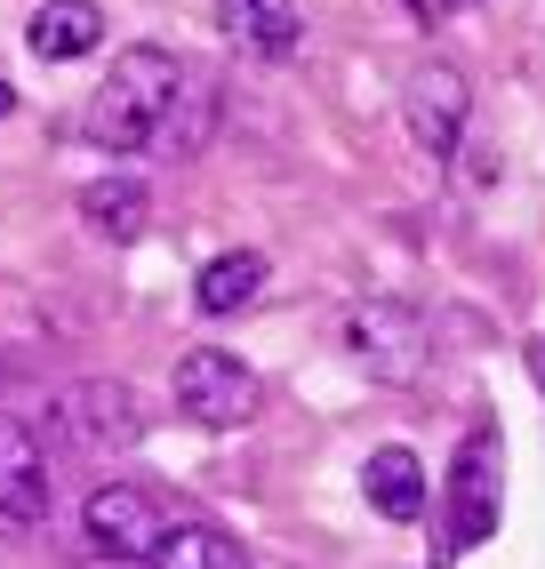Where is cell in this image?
<instances>
[{
    "instance_id": "cell-18",
    "label": "cell",
    "mask_w": 545,
    "mask_h": 569,
    "mask_svg": "<svg viewBox=\"0 0 545 569\" xmlns=\"http://www.w3.org/2000/svg\"><path fill=\"white\" fill-rule=\"evenodd\" d=\"M402 9H409V17H434V0H402Z\"/></svg>"
},
{
    "instance_id": "cell-8",
    "label": "cell",
    "mask_w": 545,
    "mask_h": 569,
    "mask_svg": "<svg viewBox=\"0 0 545 569\" xmlns=\"http://www.w3.org/2000/svg\"><path fill=\"white\" fill-rule=\"evenodd\" d=\"M497 538V433H465L449 473V553Z\"/></svg>"
},
{
    "instance_id": "cell-15",
    "label": "cell",
    "mask_w": 545,
    "mask_h": 569,
    "mask_svg": "<svg viewBox=\"0 0 545 569\" xmlns=\"http://www.w3.org/2000/svg\"><path fill=\"white\" fill-rule=\"evenodd\" d=\"M209 121H217V81L185 72V81H177V104H169V121H161V137H152V144H161L169 161H192V153L209 144Z\"/></svg>"
},
{
    "instance_id": "cell-16",
    "label": "cell",
    "mask_w": 545,
    "mask_h": 569,
    "mask_svg": "<svg viewBox=\"0 0 545 569\" xmlns=\"http://www.w3.org/2000/svg\"><path fill=\"white\" fill-rule=\"evenodd\" d=\"M522 361H529V377H537V393H545V337H529V346H522Z\"/></svg>"
},
{
    "instance_id": "cell-5",
    "label": "cell",
    "mask_w": 545,
    "mask_h": 569,
    "mask_svg": "<svg viewBox=\"0 0 545 569\" xmlns=\"http://www.w3.org/2000/svg\"><path fill=\"white\" fill-rule=\"evenodd\" d=\"M465 112H474V89H465V72L442 64V57H425L409 72V89H402V121H409V144L425 161H449L457 144H465Z\"/></svg>"
},
{
    "instance_id": "cell-1",
    "label": "cell",
    "mask_w": 545,
    "mask_h": 569,
    "mask_svg": "<svg viewBox=\"0 0 545 569\" xmlns=\"http://www.w3.org/2000/svg\"><path fill=\"white\" fill-rule=\"evenodd\" d=\"M177 81H185V64L169 49H152V41L121 49L112 72H105V89H97V104H89V137L105 153H145V144L161 137L169 104H177Z\"/></svg>"
},
{
    "instance_id": "cell-4",
    "label": "cell",
    "mask_w": 545,
    "mask_h": 569,
    "mask_svg": "<svg viewBox=\"0 0 545 569\" xmlns=\"http://www.w3.org/2000/svg\"><path fill=\"white\" fill-rule=\"evenodd\" d=\"M257 401H265V386H257V377L232 361V353L192 346V353L177 361V409L192 417V426L232 433V426H249V417H257Z\"/></svg>"
},
{
    "instance_id": "cell-17",
    "label": "cell",
    "mask_w": 545,
    "mask_h": 569,
    "mask_svg": "<svg viewBox=\"0 0 545 569\" xmlns=\"http://www.w3.org/2000/svg\"><path fill=\"white\" fill-rule=\"evenodd\" d=\"M9 112H17V89H9V81H0V121H9Z\"/></svg>"
},
{
    "instance_id": "cell-13",
    "label": "cell",
    "mask_w": 545,
    "mask_h": 569,
    "mask_svg": "<svg viewBox=\"0 0 545 569\" xmlns=\"http://www.w3.org/2000/svg\"><path fill=\"white\" fill-rule=\"evenodd\" d=\"M152 569H249L241 538H225L209 521H169L161 546H152Z\"/></svg>"
},
{
    "instance_id": "cell-6",
    "label": "cell",
    "mask_w": 545,
    "mask_h": 569,
    "mask_svg": "<svg viewBox=\"0 0 545 569\" xmlns=\"http://www.w3.org/2000/svg\"><path fill=\"white\" fill-rule=\"evenodd\" d=\"M81 529H89V546H97V553H112V561H152V546H161L169 513L152 506L137 481H105V489H89Z\"/></svg>"
},
{
    "instance_id": "cell-10",
    "label": "cell",
    "mask_w": 545,
    "mask_h": 569,
    "mask_svg": "<svg viewBox=\"0 0 545 569\" xmlns=\"http://www.w3.org/2000/svg\"><path fill=\"white\" fill-rule=\"evenodd\" d=\"M217 24H225V41H241L249 57H289L305 41L297 0H217Z\"/></svg>"
},
{
    "instance_id": "cell-7",
    "label": "cell",
    "mask_w": 545,
    "mask_h": 569,
    "mask_svg": "<svg viewBox=\"0 0 545 569\" xmlns=\"http://www.w3.org/2000/svg\"><path fill=\"white\" fill-rule=\"evenodd\" d=\"M57 506V481H49V449L24 417H0V521L9 529H41Z\"/></svg>"
},
{
    "instance_id": "cell-3",
    "label": "cell",
    "mask_w": 545,
    "mask_h": 569,
    "mask_svg": "<svg viewBox=\"0 0 545 569\" xmlns=\"http://www.w3.org/2000/svg\"><path fill=\"white\" fill-rule=\"evenodd\" d=\"M345 353H354L369 377H385V386H417L434 337H425L417 306H402V297H369V306L345 313Z\"/></svg>"
},
{
    "instance_id": "cell-12",
    "label": "cell",
    "mask_w": 545,
    "mask_h": 569,
    "mask_svg": "<svg viewBox=\"0 0 545 569\" xmlns=\"http://www.w3.org/2000/svg\"><path fill=\"white\" fill-rule=\"evenodd\" d=\"M361 489H369V506L385 521H417L425 513V466H417V449H377V458L361 466Z\"/></svg>"
},
{
    "instance_id": "cell-9",
    "label": "cell",
    "mask_w": 545,
    "mask_h": 569,
    "mask_svg": "<svg viewBox=\"0 0 545 569\" xmlns=\"http://www.w3.org/2000/svg\"><path fill=\"white\" fill-rule=\"evenodd\" d=\"M24 41L41 64H72V57H97L105 49V9L97 0H41L24 24Z\"/></svg>"
},
{
    "instance_id": "cell-14",
    "label": "cell",
    "mask_w": 545,
    "mask_h": 569,
    "mask_svg": "<svg viewBox=\"0 0 545 569\" xmlns=\"http://www.w3.org/2000/svg\"><path fill=\"white\" fill-rule=\"evenodd\" d=\"M257 289H265V257H257V249H225V257L201 264V281H192V306H201V313H241Z\"/></svg>"
},
{
    "instance_id": "cell-2",
    "label": "cell",
    "mask_w": 545,
    "mask_h": 569,
    "mask_svg": "<svg viewBox=\"0 0 545 569\" xmlns=\"http://www.w3.org/2000/svg\"><path fill=\"white\" fill-rule=\"evenodd\" d=\"M49 441L65 458H121V449L145 441V409L121 377H81L49 401Z\"/></svg>"
},
{
    "instance_id": "cell-11",
    "label": "cell",
    "mask_w": 545,
    "mask_h": 569,
    "mask_svg": "<svg viewBox=\"0 0 545 569\" xmlns=\"http://www.w3.org/2000/svg\"><path fill=\"white\" fill-rule=\"evenodd\" d=\"M81 217H89L97 241L129 249V241L145 233V217H152V193H145L137 177H97V184H81Z\"/></svg>"
}]
</instances>
